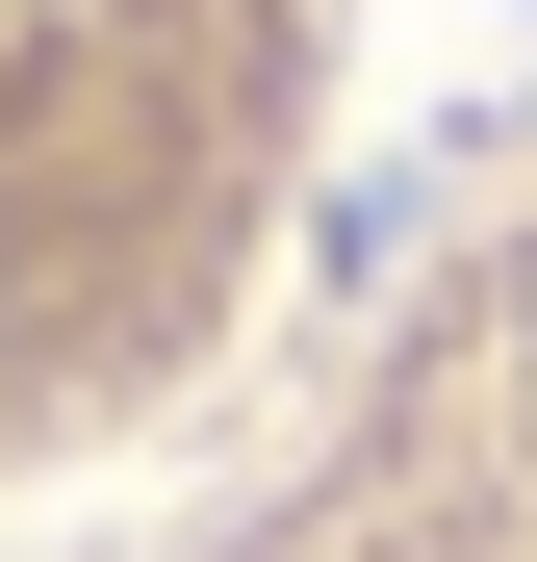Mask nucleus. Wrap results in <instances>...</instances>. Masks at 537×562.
<instances>
[{
    "mask_svg": "<svg viewBox=\"0 0 537 562\" xmlns=\"http://www.w3.org/2000/svg\"><path fill=\"white\" fill-rule=\"evenodd\" d=\"M358 103V0H0V512L256 358Z\"/></svg>",
    "mask_w": 537,
    "mask_h": 562,
    "instance_id": "nucleus-1",
    "label": "nucleus"
},
{
    "mask_svg": "<svg viewBox=\"0 0 537 562\" xmlns=\"http://www.w3.org/2000/svg\"><path fill=\"white\" fill-rule=\"evenodd\" d=\"M103 562H537V154L461 179Z\"/></svg>",
    "mask_w": 537,
    "mask_h": 562,
    "instance_id": "nucleus-2",
    "label": "nucleus"
}]
</instances>
